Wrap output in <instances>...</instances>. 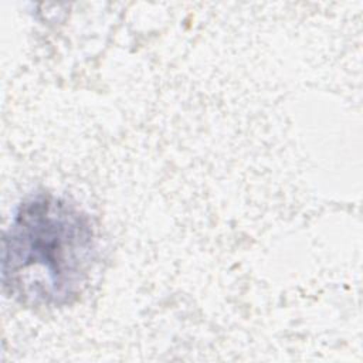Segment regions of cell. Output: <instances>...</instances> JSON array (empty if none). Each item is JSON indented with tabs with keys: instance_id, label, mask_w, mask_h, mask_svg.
<instances>
[{
	"instance_id": "obj_1",
	"label": "cell",
	"mask_w": 363,
	"mask_h": 363,
	"mask_svg": "<svg viewBox=\"0 0 363 363\" xmlns=\"http://www.w3.org/2000/svg\"><path fill=\"white\" fill-rule=\"evenodd\" d=\"M95 259L88 216L50 193L26 199L3 237L4 291L27 306H64L82 292Z\"/></svg>"
}]
</instances>
